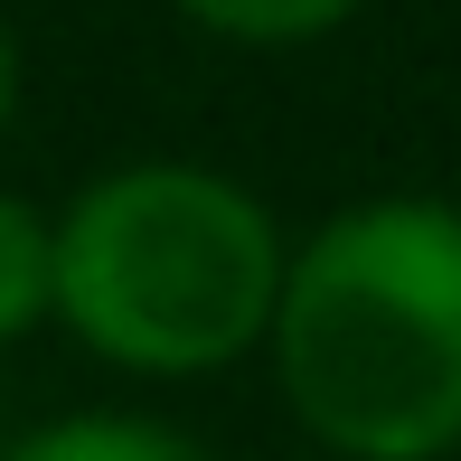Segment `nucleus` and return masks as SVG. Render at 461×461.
<instances>
[{"mask_svg":"<svg viewBox=\"0 0 461 461\" xmlns=\"http://www.w3.org/2000/svg\"><path fill=\"white\" fill-rule=\"evenodd\" d=\"M274 386L339 461L461 452V226L443 198H358L283 255Z\"/></svg>","mask_w":461,"mask_h":461,"instance_id":"f257e3e1","label":"nucleus"},{"mask_svg":"<svg viewBox=\"0 0 461 461\" xmlns=\"http://www.w3.org/2000/svg\"><path fill=\"white\" fill-rule=\"evenodd\" d=\"M48 321L132 376H207L264 348L292 255L274 207L198 160H132L86 179L48 217Z\"/></svg>","mask_w":461,"mask_h":461,"instance_id":"f03ea898","label":"nucleus"},{"mask_svg":"<svg viewBox=\"0 0 461 461\" xmlns=\"http://www.w3.org/2000/svg\"><path fill=\"white\" fill-rule=\"evenodd\" d=\"M0 461H217V452L160 414H57V424L19 433Z\"/></svg>","mask_w":461,"mask_h":461,"instance_id":"7ed1b4c3","label":"nucleus"},{"mask_svg":"<svg viewBox=\"0 0 461 461\" xmlns=\"http://www.w3.org/2000/svg\"><path fill=\"white\" fill-rule=\"evenodd\" d=\"M48 283H57V245H48V217L29 198L0 188V348L29 339L48 321Z\"/></svg>","mask_w":461,"mask_h":461,"instance_id":"20e7f679","label":"nucleus"},{"mask_svg":"<svg viewBox=\"0 0 461 461\" xmlns=\"http://www.w3.org/2000/svg\"><path fill=\"white\" fill-rule=\"evenodd\" d=\"M188 29L226 38V48H311V38L348 29L339 0H283V10H236V0H207V10H188Z\"/></svg>","mask_w":461,"mask_h":461,"instance_id":"39448f33","label":"nucleus"},{"mask_svg":"<svg viewBox=\"0 0 461 461\" xmlns=\"http://www.w3.org/2000/svg\"><path fill=\"white\" fill-rule=\"evenodd\" d=\"M10 113H19V38L0 29V132H10Z\"/></svg>","mask_w":461,"mask_h":461,"instance_id":"423d86ee","label":"nucleus"},{"mask_svg":"<svg viewBox=\"0 0 461 461\" xmlns=\"http://www.w3.org/2000/svg\"><path fill=\"white\" fill-rule=\"evenodd\" d=\"M443 207H452V226H461V188H452V198H443Z\"/></svg>","mask_w":461,"mask_h":461,"instance_id":"0eeeda50","label":"nucleus"}]
</instances>
